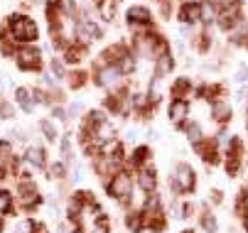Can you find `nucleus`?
Returning a JSON list of instances; mask_svg holds the SVG:
<instances>
[{
	"label": "nucleus",
	"instance_id": "nucleus-1",
	"mask_svg": "<svg viewBox=\"0 0 248 233\" xmlns=\"http://www.w3.org/2000/svg\"><path fill=\"white\" fill-rule=\"evenodd\" d=\"M8 29H10V40H15V42H34L37 40V25L25 15H10Z\"/></svg>",
	"mask_w": 248,
	"mask_h": 233
},
{
	"label": "nucleus",
	"instance_id": "nucleus-24",
	"mask_svg": "<svg viewBox=\"0 0 248 233\" xmlns=\"http://www.w3.org/2000/svg\"><path fill=\"white\" fill-rule=\"evenodd\" d=\"M187 138L192 140V145H199V143L204 140V135H202V128H199V123H192V125H187Z\"/></svg>",
	"mask_w": 248,
	"mask_h": 233
},
{
	"label": "nucleus",
	"instance_id": "nucleus-15",
	"mask_svg": "<svg viewBox=\"0 0 248 233\" xmlns=\"http://www.w3.org/2000/svg\"><path fill=\"white\" fill-rule=\"evenodd\" d=\"M37 202H40L37 187L30 184V182H22V184H20V204H22V206H34Z\"/></svg>",
	"mask_w": 248,
	"mask_h": 233
},
{
	"label": "nucleus",
	"instance_id": "nucleus-39",
	"mask_svg": "<svg viewBox=\"0 0 248 233\" xmlns=\"http://www.w3.org/2000/svg\"><path fill=\"white\" fill-rule=\"evenodd\" d=\"M32 98H34V103H47L49 101L45 91H32Z\"/></svg>",
	"mask_w": 248,
	"mask_h": 233
},
{
	"label": "nucleus",
	"instance_id": "nucleus-16",
	"mask_svg": "<svg viewBox=\"0 0 248 233\" xmlns=\"http://www.w3.org/2000/svg\"><path fill=\"white\" fill-rule=\"evenodd\" d=\"M180 20H182L185 25L199 22V3H192V0H187V3L180 8Z\"/></svg>",
	"mask_w": 248,
	"mask_h": 233
},
{
	"label": "nucleus",
	"instance_id": "nucleus-22",
	"mask_svg": "<svg viewBox=\"0 0 248 233\" xmlns=\"http://www.w3.org/2000/svg\"><path fill=\"white\" fill-rule=\"evenodd\" d=\"M118 152H121V145H118L116 138L101 143V157H113V155H118Z\"/></svg>",
	"mask_w": 248,
	"mask_h": 233
},
{
	"label": "nucleus",
	"instance_id": "nucleus-38",
	"mask_svg": "<svg viewBox=\"0 0 248 233\" xmlns=\"http://www.w3.org/2000/svg\"><path fill=\"white\" fill-rule=\"evenodd\" d=\"M15 233H34V223H32V221H22V223L15 228Z\"/></svg>",
	"mask_w": 248,
	"mask_h": 233
},
{
	"label": "nucleus",
	"instance_id": "nucleus-13",
	"mask_svg": "<svg viewBox=\"0 0 248 233\" xmlns=\"http://www.w3.org/2000/svg\"><path fill=\"white\" fill-rule=\"evenodd\" d=\"M217 15H219V5L214 3V0H204V3H199V22L211 25V22H217Z\"/></svg>",
	"mask_w": 248,
	"mask_h": 233
},
{
	"label": "nucleus",
	"instance_id": "nucleus-11",
	"mask_svg": "<svg viewBox=\"0 0 248 233\" xmlns=\"http://www.w3.org/2000/svg\"><path fill=\"white\" fill-rule=\"evenodd\" d=\"M150 20H153V15H150V10H148V8H143V5H135V8H130V10H128V25H130V27H138V25H150Z\"/></svg>",
	"mask_w": 248,
	"mask_h": 233
},
{
	"label": "nucleus",
	"instance_id": "nucleus-7",
	"mask_svg": "<svg viewBox=\"0 0 248 233\" xmlns=\"http://www.w3.org/2000/svg\"><path fill=\"white\" fill-rule=\"evenodd\" d=\"M15 61L20 69H40V52L34 49V47H22L15 52Z\"/></svg>",
	"mask_w": 248,
	"mask_h": 233
},
{
	"label": "nucleus",
	"instance_id": "nucleus-28",
	"mask_svg": "<svg viewBox=\"0 0 248 233\" xmlns=\"http://www.w3.org/2000/svg\"><path fill=\"white\" fill-rule=\"evenodd\" d=\"M84 84H86V74H84V72L69 74V86H72V88H81Z\"/></svg>",
	"mask_w": 248,
	"mask_h": 233
},
{
	"label": "nucleus",
	"instance_id": "nucleus-29",
	"mask_svg": "<svg viewBox=\"0 0 248 233\" xmlns=\"http://www.w3.org/2000/svg\"><path fill=\"white\" fill-rule=\"evenodd\" d=\"M81 54H84V47H69L66 49V61L77 64V61H81Z\"/></svg>",
	"mask_w": 248,
	"mask_h": 233
},
{
	"label": "nucleus",
	"instance_id": "nucleus-32",
	"mask_svg": "<svg viewBox=\"0 0 248 233\" xmlns=\"http://www.w3.org/2000/svg\"><path fill=\"white\" fill-rule=\"evenodd\" d=\"M148 155H150V152H148V147H138V150H135V155H133V162H135V164H143V162L148 160Z\"/></svg>",
	"mask_w": 248,
	"mask_h": 233
},
{
	"label": "nucleus",
	"instance_id": "nucleus-20",
	"mask_svg": "<svg viewBox=\"0 0 248 233\" xmlns=\"http://www.w3.org/2000/svg\"><path fill=\"white\" fill-rule=\"evenodd\" d=\"M81 35L86 40H101V27L96 22H91V20H84L81 22Z\"/></svg>",
	"mask_w": 248,
	"mask_h": 233
},
{
	"label": "nucleus",
	"instance_id": "nucleus-46",
	"mask_svg": "<svg viewBox=\"0 0 248 233\" xmlns=\"http://www.w3.org/2000/svg\"><path fill=\"white\" fill-rule=\"evenodd\" d=\"M185 233H189V231H185Z\"/></svg>",
	"mask_w": 248,
	"mask_h": 233
},
{
	"label": "nucleus",
	"instance_id": "nucleus-31",
	"mask_svg": "<svg viewBox=\"0 0 248 233\" xmlns=\"http://www.w3.org/2000/svg\"><path fill=\"white\" fill-rule=\"evenodd\" d=\"M52 74H54V79H64V61L62 59H52Z\"/></svg>",
	"mask_w": 248,
	"mask_h": 233
},
{
	"label": "nucleus",
	"instance_id": "nucleus-42",
	"mask_svg": "<svg viewBox=\"0 0 248 233\" xmlns=\"http://www.w3.org/2000/svg\"><path fill=\"white\" fill-rule=\"evenodd\" d=\"M54 116H57V118H59V120H66V118H69V116H66V113H64V108H59V106H57V108H54Z\"/></svg>",
	"mask_w": 248,
	"mask_h": 233
},
{
	"label": "nucleus",
	"instance_id": "nucleus-4",
	"mask_svg": "<svg viewBox=\"0 0 248 233\" xmlns=\"http://www.w3.org/2000/svg\"><path fill=\"white\" fill-rule=\"evenodd\" d=\"M108 194L121 199V202H125V199L133 194V177L128 172H116L113 179L108 182Z\"/></svg>",
	"mask_w": 248,
	"mask_h": 233
},
{
	"label": "nucleus",
	"instance_id": "nucleus-36",
	"mask_svg": "<svg viewBox=\"0 0 248 233\" xmlns=\"http://www.w3.org/2000/svg\"><path fill=\"white\" fill-rule=\"evenodd\" d=\"M62 155H64V160H72V140L69 138L62 140Z\"/></svg>",
	"mask_w": 248,
	"mask_h": 233
},
{
	"label": "nucleus",
	"instance_id": "nucleus-33",
	"mask_svg": "<svg viewBox=\"0 0 248 233\" xmlns=\"http://www.w3.org/2000/svg\"><path fill=\"white\" fill-rule=\"evenodd\" d=\"M202 226H204V228H206L209 233H214V231H217V218L211 216V214H206V216L202 218Z\"/></svg>",
	"mask_w": 248,
	"mask_h": 233
},
{
	"label": "nucleus",
	"instance_id": "nucleus-14",
	"mask_svg": "<svg viewBox=\"0 0 248 233\" xmlns=\"http://www.w3.org/2000/svg\"><path fill=\"white\" fill-rule=\"evenodd\" d=\"M118 164H121V152L118 155H113V157H98V162H96V170H98V175H116L118 172Z\"/></svg>",
	"mask_w": 248,
	"mask_h": 233
},
{
	"label": "nucleus",
	"instance_id": "nucleus-44",
	"mask_svg": "<svg viewBox=\"0 0 248 233\" xmlns=\"http://www.w3.org/2000/svg\"><path fill=\"white\" fill-rule=\"evenodd\" d=\"M243 211H246V216H248V194L243 196Z\"/></svg>",
	"mask_w": 248,
	"mask_h": 233
},
{
	"label": "nucleus",
	"instance_id": "nucleus-17",
	"mask_svg": "<svg viewBox=\"0 0 248 233\" xmlns=\"http://www.w3.org/2000/svg\"><path fill=\"white\" fill-rule=\"evenodd\" d=\"M172 66H174V59H172V54H170V52H167V54H162V57H157V59H155V79L167 76V74L172 72Z\"/></svg>",
	"mask_w": 248,
	"mask_h": 233
},
{
	"label": "nucleus",
	"instance_id": "nucleus-23",
	"mask_svg": "<svg viewBox=\"0 0 248 233\" xmlns=\"http://www.w3.org/2000/svg\"><path fill=\"white\" fill-rule=\"evenodd\" d=\"M98 10H101V15H103V20H113V15H116V0H101L98 3Z\"/></svg>",
	"mask_w": 248,
	"mask_h": 233
},
{
	"label": "nucleus",
	"instance_id": "nucleus-18",
	"mask_svg": "<svg viewBox=\"0 0 248 233\" xmlns=\"http://www.w3.org/2000/svg\"><path fill=\"white\" fill-rule=\"evenodd\" d=\"M93 135L103 143V140H113L116 138V130H113V125L108 123V120H101L98 125H93Z\"/></svg>",
	"mask_w": 248,
	"mask_h": 233
},
{
	"label": "nucleus",
	"instance_id": "nucleus-45",
	"mask_svg": "<svg viewBox=\"0 0 248 233\" xmlns=\"http://www.w3.org/2000/svg\"><path fill=\"white\" fill-rule=\"evenodd\" d=\"M243 37H246L243 42H246V47H248V25H246V29H243Z\"/></svg>",
	"mask_w": 248,
	"mask_h": 233
},
{
	"label": "nucleus",
	"instance_id": "nucleus-34",
	"mask_svg": "<svg viewBox=\"0 0 248 233\" xmlns=\"http://www.w3.org/2000/svg\"><path fill=\"white\" fill-rule=\"evenodd\" d=\"M49 172H52V177H57V179H62V177L66 175V167H64V162H54Z\"/></svg>",
	"mask_w": 248,
	"mask_h": 233
},
{
	"label": "nucleus",
	"instance_id": "nucleus-3",
	"mask_svg": "<svg viewBox=\"0 0 248 233\" xmlns=\"http://www.w3.org/2000/svg\"><path fill=\"white\" fill-rule=\"evenodd\" d=\"M96 84L113 91V88H118L123 84V74H121V69L116 64H103V66H98V72H96Z\"/></svg>",
	"mask_w": 248,
	"mask_h": 233
},
{
	"label": "nucleus",
	"instance_id": "nucleus-37",
	"mask_svg": "<svg viewBox=\"0 0 248 233\" xmlns=\"http://www.w3.org/2000/svg\"><path fill=\"white\" fill-rule=\"evenodd\" d=\"M13 106L8 103V101H0V116H3V118H13Z\"/></svg>",
	"mask_w": 248,
	"mask_h": 233
},
{
	"label": "nucleus",
	"instance_id": "nucleus-40",
	"mask_svg": "<svg viewBox=\"0 0 248 233\" xmlns=\"http://www.w3.org/2000/svg\"><path fill=\"white\" fill-rule=\"evenodd\" d=\"M10 155V143H0V160H5Z\"/></svg>",
	"mask_w": 248,
	"mask_h": 233
},
{
	"label": "nucleus",
	"instance_id": "nucleus-6",
	"mask_svg": "<svg viewBox=\"0 0 248 233\" xmlns=\"http://www.w3.org/2000/svg\"><path fill=\"white\" fill-rule=\"evenodd\" d=\"M77 221H79L81 228H89V226H93V223L101 221V209H98L93 202L84 199V204H81V209H79V214H77Z\"/></svg>",
	"mask_w": 248,
	"mask_h": 233
},
{
	"label": "nucleus",
	"instance_id": "nucleus-25",
	"mask_svg": "<svg viewBox=\"0 0 248 233\" xmlns=\"http://www.w3.org/2000/svg\"><path fill=\"white\" fill-rule=\"evenodd\" d=\"M40 130L45 132L47 140H54V138H57V128H54L52 120H40Z\"/></svg>",
	"mask_w": 248,
	"mask_h": 233
},
{
	"label": "nucleus",
	"instance_id": "nucleus-35",
	"mask_svg": "<svg viewBox=\"0 0 248 233\" xmlns=\"http://www.w3.org/2000/svg\"><path fill=\"white\" fill-rule=\"evenodd\" d=\"M84 233H108V226H106L103 221H98V223H93V226L84 228Z\"/></svg>",
	"mask_w": 248,
	"mask_h": 233
},
{
	"label": "nucleus",
	"instance_id": "nucleus-41",
	"mask_svg": "<svg viewBox=\"0 0 248 233\" xmlns=\"http://www.w3.org/2000/svg\"><path fill=\"white\" fill-rule=\"evenodd\" d=\"M236 79H238V81H246V79H248V66H241V72H238Z\"/></svg>",
	"mask_w": 248,
	"mask_h": 233
},
{
	"label": "nucleus",
	"instance_id": "nucleus-9",
	"mask_svg": "<svg viewBox=\"0 0 248 233\" xmlns=\"http://www.w3.org/2000/svg\"><path fill=\"white\" fill-rule=\"evenodd\" d=\"M238 167H241V140L233 138L229 145V152H226V170H229V175H236Z\"/></svg>",
	"mask_w": 248,
	"mask_h": 233
},
{
	"label": "nucleus",
	"instance_id": "nucleus-12",
	"mask_svg": "<svg viewBox=\"0 0 248 233\" xmlns=\"http://www.w3.org/2000/svg\"><path fill=\"white\" fill-rule=\"evenodd\" d=\"M231 116H233V111L226 101H221V98L211 101V118H214L217 123H226V120H231Z\"/></svg>",
	"mask_w": 248,
	"mask_h": 233
},
{
	"label": "nucleus",
	"instance_id": "nucleus-2",
	"mask_svg": "<svg viewBox=\"0 0 248 233\" xmlns=\"http://www.w3.org/2000/svg\"><path fill=\"white\" fill-rule=\"evenodd\" d=\"M238 20H241V3H238V0H226V3L219 8L217 25L224 32H229V29H233L238 25Z\"/></svg>",
	"mask_w": 248,
	"mask_h": 233
},
{
	"label": "nucleus",
	"instance_id": "nucleus-43",
	"mask_svg": "<svg viewBox=\"0 0 248 233\" xmlns=\"http://www.w3.org/2000/svg\"><path fill=\"white\" fill-rule=\"evenodd\" d=\"M79 111H81V103H74L72 108H69V113H72V116H74V113H79Z\"/></svg>",
	"mask_w": 248,
	"mask_h": 233
},
{
	"label": "nucleus",
	"instance_id": "nucleus-21",
	"mask_svg": "<svg viewBox=\"0 0 248 233\" xmlns=\"http://www.w3.org/2000/svg\"><path fill=\"white\" fill-rule=\"evenodd\" d=\"M27 162L34 167H45V150L42 147H30L27 150Z\"/></svg>",
	"mask_w": 248,
	"mask_h": 233
},
{
	"label": "nucleus",
	"instance_id": "nucleus-30",
	"mask_svg": "<svg viewBox=\"0 0 248 233\" xmlns=\"http://www.w3.org/2000/svg\"><path fill=\"white\" fill-rule=\"evenodd\" d=\"M125 223H128V228H133V231H140L143 228V214H130L128 218H125Z\"/></svg>",
	"mask_w": 248,
	"mask_h": 233
},
{
	"label": "nucleus",
	"instance_id": "nucleus-10",
	"mask_svg": "<svg viewBox=\"0 0 248 233\" xmlns=\"http://www.w3.org/2000/svg\"><path fill=\"white\" fill-rule=\"evenodd\" d=\"M138 187H140V191L153 194V191H155V187H157L155 170H150V167H143V170H140V172H138Z\"/></svg>",
	"mask_w": 248,
	"mask_h": 233
},
{
	"label": "nucleus",
	"instance_id": "nucleus-26",
	"mask_svg": "<svg viewBox=\"0 0 248 233\" xmlns=\"http://www.w3.org/2000/svg\"><path fill=\"white\" fill-rule=\"evenodd\" d=\"M189 88H192V84H189L187 79H180V81H177V84L172 86V91H174V96H177V98H185V93H187Z\"/></svg>",
	"mask_w": 248,
	"mask_h": 233
},
{
	"label": "nucleus",
	"instance_id": "nucleus-19",
	"mask_svg": "<svg viewBox=\"0 0 248 233\" xmlns=\"http://www.w3.org/2000/svg\"><path fill=\"white\" fill-rule=\"evenodd\" d=\"M15 101L20 103V108H22L25 113H32L34 103H32V93H30L27 88H15Z\"/></svg>",
	"mask_w": 248,
	"mask_h": 233
},
{
	"label": "nucleus",
	"instance_id": "nucleus-8",
	"mask_svg": "<svg viewBox=\"0 0 248 233\" xmlns=\"http://www.w3.org/2000/svg\"><path fill=\"white\" fill-rule=\"evenodd\" d=\"M189 116V103H187V98H174V101L170 103V120L174 125H185V118Z\"/></svg>",
	"mask_w": 248,
	"mask_h": 233
},
{
	"label": "nucleus",
	"instance_id": "nucleus-5",
	"mask_svg": "<svg viewBox=\"0 0 248 233\" xmlns=\"http://www.w3.org/2000/svg\"><path fill=\"white\" fill-rule=\"evenodd\" d=\"M170 184L177 191H192L194 189V170L189 167V164H177L174 177L170 179Z\"/></svg>",
	"mask_w": 248,
	"mask_h": 233
},
{
	"label": "nucleus",
	"instance_id": "nucleus-27",
	"mask_svg": "<svg viewBox=\"0 0 248 233\" xmlns=\"http://www.w3.org/2000/svg\"><path fill=\"white\" fill-rule=\"evenodd\" d=\"M13 206V196L8 191H0V216H5Z\"/></svg>",
	"mask_w": 248,
	"mask_h": 233
}]
</instances>
